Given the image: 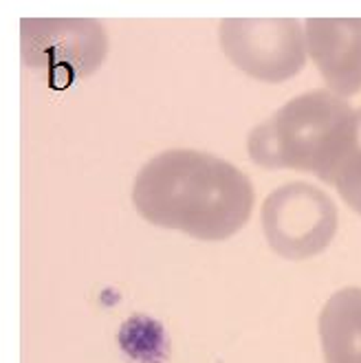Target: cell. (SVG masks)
Segmentation results:
<instances>
[{
  "mask_svg": "<svg viewBox=\"0 0 361 363\" xmlns=\"http://www.w3.org/2000/svg\"><path fill=\"white\" fill-rule=\"evenodd\" d=\"M218 42L233 67L265 84L293 79L309 57L304 25L295 18H227Z\"/></svg>",
  "mask_w": 361,
  "mask_h": 363,
  "instance_id": "obj_4",
  "label": "cell"
},
{
  "mask_svg": "<svg viewBox=\"0 0 361 363\" xmlns=\"http://www.w3.org/2000/svg\"><path fill=\"white\" fill-rule=\"evenodd\" d=\"M324 363H361V289L333 293L320 313Z\"/></svg>",
  "mask_w": 361,
  "mask_h": 363,
  "instance_id": "obj_6",
  "label": "cell"
},
{
  "mask_svg": "<svg viewBox=\"0 0 361 363\" xmlns=\"http://www.w3.org/2000/svg\"><path fill=\"white\" fill-rule=\"evenodd\" d=\"M260 225L273 253L289 262H304L333 245L339 211L324 189L306 181H293L265 199Z\"/></svg>",
  "mask_w": 361,
  "mask_h": 363,
  "instance_id": "obj_3",
  "label": "cell"
},
{
  "mask_svg": "<svg viewBox=\"0 0 361 363\" xmlns=\"http://www.w3.org/2000/svg\"><path fill=\"white\" fill-rule=\"evenodd\" d=\"M306 53L326 91L348 99L361 93V18H309Z\"/></svg>",
  "mask_w": 361,
  "mask_h": 363,
  "instance_id": "obj_5",
  "label": "cell"
},
{
  "mask_svg": "<svg viewBox=\"0 0 361 363\" xmlns=\"http://www.w3.org/2000/svg\"><path fill=\"white\" fill-rule=\"evenodd\" d=\"M328 185L355 213L361 216V108L355 111L346 147Z\"/></svg>",
  "mask_w": 361,
  "mask_h": 363,
  "instance_id": "obj_7",
  "label": "cell"
},
{
  "mask_svg": "<svg viewBox=\"0 0 361 363\" xmlns=\"http://www.w3.org/2000/svg\"><path fill=\"white\" fill-rule=\"evenodd\" d=\"M355 111L331 91L289 99L247 137L249 159L265 169H295L331 183L342 159Z\"/></svg>",
  "mask_w": 361,
  "mask_h": 363,
  "instance_id": "obj_2",
  "label": "cell"
},
{
  "mask_svg": "<svg viewBox=\"0 0 361 363\" xmlns=\"http://www.w3.org/2000/svg\"><path fill=\"white\" fill-rule=\"evenodd\" d=\"M139 216L203 242L227 240L249 223L256 191L233 163L201 150H165L135 179Z\"/></svg>",
  "mask_w": 361,
  "mask_h": 363,
  "instance_id": "obj_1",
  "label": "cell"
}]
</instances>
